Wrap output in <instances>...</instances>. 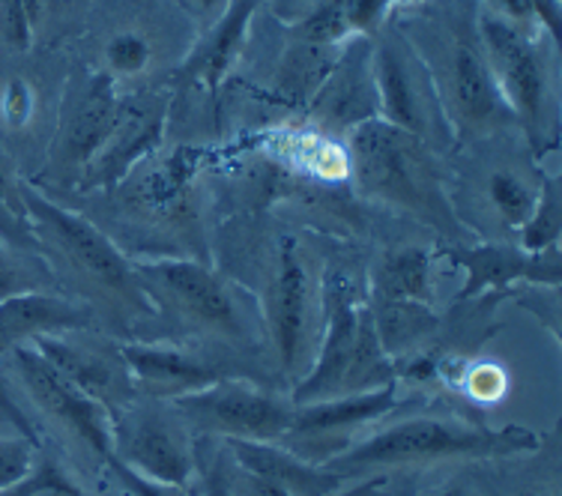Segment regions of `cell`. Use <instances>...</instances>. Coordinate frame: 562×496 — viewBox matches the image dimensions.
<instances>
[{
    "label": "cell",
    "mask_w": 562,
    "mask_h": 496,
    "mask_svg": "<svg viewBox=\"0 0 562 496\" xmlns=\"http://www.w3.org/2000/svg\"><path fill=\"white\" fill-rule=\"evenodd\" d=\"M520 496H560V491H524Z\"/></svg>",
    "instance_id": "obj_41"
},
{
    "label": "cell",
    "mask_w": 562,
    "mask_h": 496,
    "mask_svg": "<svg viewBox=\"0 0 562 496\" xmlns=\"http://www.w3.org/2000/svg\"><path fill=\"white\" fill-rule=\"evenodd\" d=\"M267 320L281 374L296 377L312 345V288L296 239H284L279 248V272L267 300Z\"/></svg>",
    "instance_id": "obj_16"
},
{
    "label": "cell",
    "mask_w": 562,
    "mask_h": 496,
    "mask_svg": "<svg viewBox=\"0 0 562 496\" xmlns=\"http://www.w3.org/2000/svg\"><path fill=\"white\" fill-rule=\"evenodd\" d=\"M324 341L317 345L305 377L293 386L291 404L345 398L392 386L398 371L380 341L366 296L345 275L324 284Z\"/></svg>",
    "instance_id": "obj_5"
},
{
    "label": "cell",
    "mask_w": 562,
    "mask_h": 496,
    "mask_svg": "<svg viewBox=\"0 0 562 496\" xmlns=\"http://www.w3.org/2000/svg\"><path fill=\"white\" fill-rule=\"evenodd\" d=\"M10 357L36 410H43L48 419L85 442L102 461L111 458V416L105 407L81 395L36 347H15L10 350Z\"/></svg>",
    "instance_id": "obj_13"
},
{
    "label": "cell",
    "mask_w": 562,
    "mask_h": 496,
    "mask_svg": "<svg viewBox=\"0 0 562 496\" xmlns=\"http://www.w3.org/2000/svg\"><path fill=\"white\" fill-rule=\"evenodd\" d=\"M395 3H398V7H413V3H425V0H392V7H395Z\"/></svg>",
    "instance_id": "obj_42"
},
{
    "label": "cell",
    "mask_w": 562,
    "mask_h": 496,
    "mask_svg": "<svg viewBox=\"0 0 562 496\" xmlns=\"http://www.w3.org/2000/svg\"><path fill=\"white\" fill-rule=\"evenodd\" d=\"M102 464L109 466V473L117 478V485L126 491V496H192L186 487L177 485H162V482H150L144 475L132 473L130 466H123L114 458H105Z\"/></svg>",
    "instance_id": "obj_34"
},
{
    "label": "cell",
    "mask_w": 562,
    "mask_h": 496,
    "mask_svg": "<svg viewBox=\"0 0 562 496\" xmlns=\"http://www.w3.org/2000/svg\"><path fill=\"white\" fill-rule=\"evenodd\" d=\"M120 105L123 102L114 90V76L109 72L72 76L60 109L57 138L48 156L52 173L81 177V171L97 159V153L105 147V140L117 126Z\"/></svg>",
    "instance_id": "obj_12"
},
{
    "label": "cell",
    "mask_w": 562,
    "mask_h": 496,
    "mask_svg": "<svg viewBox=\"0 0 562 496\" xmlns=\"http://www.w3.org/2000/svg\"><path fill=\"white\" fill-rule=\"evenodd\" d=\"M192 3H195V10L201 12L204 19H216L227 0H192Z\"/></svg>",
    "instance_id": "obj_39"
},
{
    "label": "cell",
    "mask_w": 562,
    "mask_h": 496,
    "mask_svg": "<svg viewBox=\"0 0 562 496\" xmlns=\"http://www.w3.org/2000/svg\"><path fill=\"white\" fill-rule=\"evenodd\" d=\"M392 0H347V24L353 36L374 40L383 24L390 22Z\"/></svg>",
    "instance_id": "obj_32"
},
{
    "label": "cell",
    "mask_w": 562,
    "mask_h": 496,
    "mask_svg": "<svg viewBox=\"0 0 562 496\" xmlns=\"http://www.w3.org/2000/svg\"><path fill=\"white\" fill-rule=\"evenodd\" d=\"M33 345L81 395L102 404L109 416L138 398L120 345L111 347L97 341L85 345V341H72L69 332L40 335Z\"/></svg>",
    "instance_id": "obj_15"
},
{
    "label": "cell",
    "mask_w": 562,
    "mask_h": 496,
    "mask_svg": "<svg viewBox=\"0 0 562 496\" xmlns=\"http://www.w3.org/2000/svg\"><path fill=\"white\" fill-rule=\"evenodd\" d=\"M308 117L317 129L345 132V135L359 129L368 120L380 117L371 40L366 36L347 40L345 52L329 64L324 81L314 90Z\"/></svg>",
    "instance_id": "obj_14"
},
{
    "label": "cell",
    "mask_w": 562,
    "mask_h": 496,
    "mask_svg": "<svg viewBox=\"0 0 562 496\" xmlns=\"http://www.w3.org/2000/svg\"><path fill=\"white\" fill-rule=\"evenodd\" d=\"M263 0H227L198 45L189 52L186 64L180 66V78L186 84H201L206 90H216L225 81L227 69L246 45L249 24Z\"/></svg>",
    "instance_id": "obj_21"
},
{
    "label": "cell",
    "mask_w": 562,
    "mask_h": 496,
    "mask_svg": "<svg viewBox=\"0 0 562 496\" xmlns=\"http://www.w3.org/2000/svg\"><path fill=\"white\" fill-rule=\"evenodd\" d=\"M111 458L162 485L189 487L195 478V440H189L183 419L159 410L150 398L111 413Z\"/></svg>",
    "instance_id": "obj_10"
},
{
    "label": "cell",
    "mask_w": 562,
    "mask_h": 496,
    "mask_svg": "<svg viewBox=\"0 0 562 496\" xmlns=\"http://www.w3.org/2000/svg\"><path fill=\"white\" fill-rule=\"evenodd\" d=\"M562 239V185L557 177H541L530 218L520 227V248L541 255L548 248H560Z\"/></svg>",
    "instance_id": "obj_24"
},
{
    "label": "cell",
    "mask_w": 562,
    "mask_h": 496,
    "mask_svg": "<svg viewBox=\"0 0 562 496\" xmlns=\"http://www.w3.org/2000/svg\"><path fill=\"white\" fill-rule=\"evenodd\" d=\"M499 10H506L512 19H527L530 15V7H527V0H497Z\"/></svg>",
    "instance_id": "obj_38"
},
{
    "label": "cell",
    "mask_w": 562,
    "mask_h": 496,
    "mask_svg": "<svg viewBox=\"0 0 562 496\" xmlns=\"http://www.w3.org/2000/svg\"><path fill=\"white\" fill-rule=\"evenodd\" d=\"M165 111H168L165 99L162 102L147 99V102H135V105H120L117 126L105 140V147L81 171V189L117 185L132 171V165L156 150L162 140Z\"/></svg>",
    "instance_id": "obj_19"
},
{
    "label": "cell",
    "mask_w": 562,
    "mask_h": 496,
    "mask_svg": "<svg viewBox=\"0 0 562 496\" xmlns=\"http://www.w3.org/2000/svg\"><path fill=\"white\" fill-rule=\"evenodd\" d=\"M109 57V76H138L150 64V45L140 33H117L105 48Z\"/></svg>",
    "instance_id": "obj_31"
},
{
    "label": "cell",
    "mask_w": 562,
    "mask_h": 496,
    "mask_svg": "<svg viewBox=\"0 0 562 496\" xmlns=\"http://www.w3.org/2000/svg\"><path fill=\"white\" fill-rule=\"evenodd\" d=\"M347 168L353 171L366 194L401 213H411L434 230H440L446 239H464L461 218L454 216L446 192L437 150H431L422 138L386 120H368L350 132Z\"/></svg>",
    "instance_id": "obj_4"
},
{
    "label": "cell",
    "mask_w": 562,
    "mask_h": 496,
    "mask_svg": "<svg viewBox=\"0 0 562 496\" xmlns=\"http://www.w3.org/2000/svg\"><path fill=\"white\" fill-rule=\"evenodd\" d=\"M231 458L249 473H258L288 496H329L345 485V478L329 473L326 466L308 464L303 458L288 452L279 442L258 440H222Z\"/></svg>",
    "instance_id": "obj_22"
},
{
    "label": "cell",
    "mask_w": 562,
    "mask_h": 496,
    "mask_svg": "<svg viewBox=\"0 0 562 496\" xmlns=\"http://www.w3.org/2000/svg\"><path fill=\"white\" fill-rule=\"evenodd\" d=\"M428 69L443 105L454 140L482 138L518 126L499 93L479 40V19L458 3V10H437L425 22L398 24Z\"/></svg>",
    "instance_id": "obj_1"
},
{
    "label": "cell",
    "mask_w": 562,
    "mask_h": 496,
    "mask_svg": "<svg viewBox=\"0 0 562 496\" xmlns=\"http://www.w3.org/2000/svg\"><path fill=\"white\" fill-rule=\"evenodd\" d=\"M487 192H491V201L497 206V213L503 216V222H506L508 227L520 230L524 222L530 218L532 206H536V194L527 189V183L518 180L515 173L497 171L491 177V183H487Z\"/></svg>",
    "instance_id": "obj_29"
},
{
    "label": "cell",
    "mask_w": 562,
    "mask_h": 496,
    "mask_svg": "<svg viewBox=\"0 0 562 496\" xmlns=\"http://www.w3.org/2000/svg\"><path fill=\"white\" fill-rule=\"evenodd\" d=\"M296 36L317 48H329L336 43L353 40L350 24H347V0H324L317 3L303 22L296 24Z\"/></svg>",
    "instance_id": "obj_26"
},
{
    "label": "cell",
    "mask_w": 562,
    "mask_h": 496,
    "mask_svg": "<svg viewBox=\"0 0 562 496\" xmlns=\"http://www.w3.org/2000/svg\"><path fill=\"white\" fill-rule=\"evenodd\" d=\"M0 239L10 248H19L22 255L40 258L31 222H27L22 198H19V183H12L3 171H0Z\"/></svg>",
    "instance_id": "obj_28"
},
{
    "label": "cell",
    "mask_w": 562,
    "mask_h": 496,
    "mask_svg": "<svg viewBox=\"0 0 562 496\" xmlns=\"http://www.w3.org/2000/svg\"><path fill=\"white\" fill-rule=\"evenodd\" d=\"M434 496H470V494H467L464 485H449V487H443V491H437Z\"/></svg>",
    "instance_id": "obj_40"
},
{
    "label": "cell",
    "mask_w": 562,
    "mask_h": 496,
    "mask_svg": "<svg viewBox=\"0 0 562 496\" xmlns=\"http://www.w3.org/2000/svg\"><path fill=\"white\" fill-rule=\"evenodd\" d=\"M120 353L130 365L135 392L150 401H177L192 395L198 388H206L225 377H239L225 362L204 359L189 350H173V347L156 345H120Z\"/></svg>",
    "instance_id": "obj_18"
},
{
    "label": "cell",
    "mask_w": 562,
    "mask_h": 496,
    "mask_svg": "<svg viewBox=\"0 0 562 496\" xmlns=\"http://www.w3.org/2000/svg\"><path fill=\"white\" fill-rule=\"evenodd\" d=\"M0 109L10 126H24L33 114V93L31 87L24 84L22 78H15L10 84L3 87V97H0Z\"/></svg>",
    "instance_id": "obj_36"
},
{
    "label": "cell",
    "mask_w": 562,
    "mask_h": 496,
    "mask_svg": "<svg viewBox=\"0 0 562 496\" xmlns=\"http://www.w3.org/2000/svg\"><path fill=\"white\" fill-rule=\"evenodd\" d=\"M90 312L55 293L31 291L0 303V357L15 347L33 345L40 335L85 332L90 329Z\"/></svg>",
    "instance_id": "obj_20"
},
{
    "label": "cell",
    "mask_w": 562,
    "mask_h": 496,
    "mask_svg": "<svg viewBox=\"0 0 562 496\" xmlns=\"http://www.w3.org/2000/svg\"><path fill=\"white\" fill-rule=\"evenodd\" d=\"M368 303L431 305V258L425 248H392L371 272Z\"/></svg>",
    "instance_id": "obj_23"
},
{
    "label": "cell",
    "mask_w": 562,
    "mask_h": 496,
    "mask_svg": "<svg viewBox=\"0 0 562 496\" xmlns=\"http://www.w3.org/2000/svg\"><path fill=\"white\" fill-rule=\"evenodd\" d=\"M454 386L464 392L467 398L482 401V404H494L506 395L508 374L497 362H479V365H467L461 377L454 380Z\"/></svg>",
    "instance_id": "obj_30"
},
{
    "label": "cell",
    "mask_w": 562,
    "mask_h": 496,
    "mask_svg": "<svg viewBox=\"0 0 562 496\" xmlns=\"http://www.w3.org/2000/svg\"><path fill=\"white\" fill-rule=\"evenodd\" d=\"M36 449L31 440L24 437H15V440H0V487L19 482L27 470L33 466V458H36Z\"/></svg>",
    "instance_id": "obj_33"
},
{
    "label": "cell",
    "mask_w": 562,
    "mask_h": 496,
    "mask_svg": "<svg viewBox=\"0 0 562 496\" xmlns=\"http://www.w3.org/2000/svg\"><path fill=\"white\" fill-rule=\"evenodd\" d=\"M398 407V386L374 388V392H359L345 398L314 401L293 407V419L288 431L281 433L279 446L308 464L326 466L345 454L359 433L368 425H378L383 416H390Z\"/></svg>",
    "instance_id": "obj_11"
},
{
    "label": "cell",
    "mask_w": 562,
    "mask_h": 496,
    "mask_svg": "<svg viewBox=\"0 0 562 496\" xmlns=\"http://www.w3.org/2000/svg\"><path fill=\"white\" fill-rule=\"evenodd\" d=\"M371 52H374L380 120L411 132L431 150L446 153V147L454 144L449 120L428 69L398 22H386L380 27L378 36L371 40Z\"/></svg>",
    "instance_id": "obj_6"
},
{
    "label": "cell",
    "mask_w": 562,
    "mask_h": 496,
    "mask_svg": "<svg viewBox=\"0 0 562 496\" xmlns=\"http://www.w3.org/2000/svg\"><path fill=\"white\" fill-rule=\"evenodd\" d=\"M539 433L520 425H506L494 431V428L440 419V416H411L366 433L345 454L329 461L326 470L341 475L345 482H357L366 475H386L392 470H411V466L530 454L539 452Z\"/></svg>",
    "instance_id": "obj_2"
},
{
    "label": "cell",
    "mask_w": 562,
    "mask_h": 496,
    "mask_svg": "<svg viewBox=\"0 0 562 496\" xmlns=\"http://www.w3.org/2000/svg\"><path fill=\"white\" fill-rule=\"evenodd\" d=\"M329 496H386V475H366L353 487H338Z\"/></svg>",
    "instance_id": "obj_37"
},
{
    "label": "cell",
    "mask_w": 562,
    "mask_h": 496,
    "mask_svg": "<svg viewBox=\"0 0 562 496\" xmlns=\"http://www.w3.org/2000/svg\"><path fill=\"white\" fill-rule=\"evenodd\" d=\"M0 496H85L81 487L66 475V470L57 464L52 454L43 452V446L36 449L33 466L27 473L12 482V485L0 487Z\"/></svg>",
    "instance_id": "obj_25"
},
{
    "label": "cell",
    "mask_w": 562,
    "mask_h": 496,
    "mask_svg": "<svg viewBox=\"0 0 562 496\" xmlns=\"http://www.w3.org/2000/svg\"><path fill=\"white\" fill-rule=\"evenodd\" d=\"M479 40L508 111L515 114L520 129L527 132L532 150L541 153L553 132L551 78H548V60L541 43L527 27L494 12L479 15Z\"/></svg>",
    "instance_id": "obj_7"
},
{
    "label": "cell",
    "mask_w": 562,
    "mask_h": 496,
    "mask_svg": "<svg viewBox=\"0 0 562 496\" xmlns=\"http://www.w3.org/2000/svg\"><path fill=\"white\" fill-rule=\"evenodd\" d=\"M186 428L216 440L279 442L293 419L291 401L251 386L243 377H225L213 386L171 401Z\"/></svg>",
    "instance_id": "obj_9"
},
{
    "label": "cell",
    "mask_w": 562,
    "mask_h": 496,
    "mask_svg": "<svg viewBox=\"0 0 562 496\" xmlns=\"http://www.w3.org/2000/svg\"><path fill=\"white\" fill-rule=\"evenodd\" d=\"M189 487H192V496H231L225 482L218 478L213 458H210L206 437L195 440V478L189 482Z\"/></svg>",
    "instance_id": "obj_35"
},
{
    "label": "cell",
    "mask_w": 562,
    "mask_h": 496,
    "mask_svg": "<svg viewBox=\"0 0 562 496\" xmlns=\"http://www.w3.org/2000/svg\"><path fill=\"white\" fill-rule=\"evenodd\" d=\"M173 3H186V0H173Z\"/></svg>",
    "instance_id": "obj_43"
},
{
    "label": "cell",
    "mask_w": 562,
    "mask_h": 496,
    "mask_svg": "<svg viewBox=\"0 0 562 496\" xmlns=\"http://www.w3.org/2000/svg\"><path fill=\"white\" fill-rule=\"evenodd\" d=\"M449 263L464 272V288H461V300H476L479 293L485 291H506L518 281L527 284H548V288H560L562 281V251L560 248H548L541 255L524 251L520 246H506V243H494V246H452L449 248Z\"/></svg>",
    "instance_id": "obj_17"
},
{
    "label": "cell",
    "mask_w": 562,
    "mask_h": 496,
    "mask_svg": "<svg viewBox=\"0 0 562 496\" xmlns=\"http://www.w3.org/2000/svg\"><path fill=\"white\" fill-rule=\"evenodd\" d=\"M386 496H390V494H386Z\"/></svg>",
    "instance_id": "obj_44"
},
{
    "label": "cell",
    "mask_w": 562,
    "mask_h": 496,
    "mask_svg": "<svg viewBox=\"0 0 562 496\" xmlns=\"http://www.w3.org/2000/svg\"><path fill=\"white\" fill-rule=\"evenodd\" d=\"M52 279L55 275L45 267L43 258L15 255L7 246H0V303L10 296H19V293L40 291Z\"/></svg>",
    "instance_id": "obj_27"
},
{
    "label": "cell",
    "mask_w": 562,
    "mask_h": 496,
    "mask_svg": "<svg viewBox=\"0 0 562 496\" xmlns=\"http://www.w3.org/2000/svg\"><path fill=\"white\" fill-rule=\"evenodd\" d=\"M19 198L31 222L36 251L48 270L66 272V279L85 293H93L111 312L130 314L138 320L159 317L150 296L140 288L132 260L99 227L72 210L57 206L31 183H19Z\"/></svg>",
    "instance_id": "obj_3"
},
{
    "label": "cell",
    "mask_w": 562,
    "mask_h": 496,
    "mask_svg": "<svg viewBox=\"0 0 562 496\" xmlns=\"http://www.w3.org/2000/svg\"><path fill=\"white\" fill-rule=\"evenodd\" d=\"M132 267L159 317L180 320L189 329L225 338L237 347L249 345V326L239 317L225 284L206 267L180 258L132 260Z\"/></svg>",
    "instance_id": "obj_8"
}]
</instances>
